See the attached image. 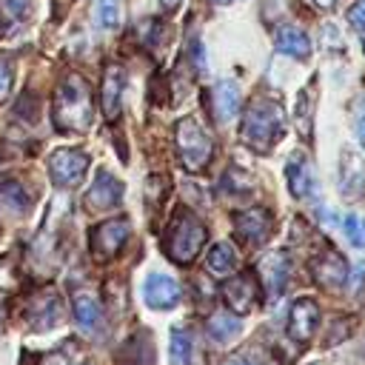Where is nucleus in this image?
<instances>
[{
  "label": "nucleus",
  "mask_w": 365,
  "mask_h": 365,
  "mask_svg": "<svg viewBox=\"0 0 365 365\" xmlns=\"http://www.w3.org/2000/svg\"><path fill=\"white\" fill-rule=\"evenodd\" d=\"M54 125L57 131H68V134H83L91 128L94 120V108H91V94L88 86L80 74H68L57 91H54Z\"/></svg>",
  "instance_id": "f257e3e1"
},
{
  "label": "nucleus",
  "mask_w": 365,
  "mask_h": 365,
  "mask_svg": "<svg viewBox=\"0 0 365 365\" xmlns=\"http://www.w3.org/2000/svg\"><path fill=\"white\" fill-rule=\"evenodd\" d=\"M282 125H285L282 108H279L274 100L259 97V100H254V103L245 108V114H242V143H245L251 151L265 154V151H271V145L279 140Z\"/></svg>",
  "instance_id": "f03ea898"
},
{
  "label": "nucleus",
  "mask_w": 365,
  "mask_h": 365,
  "mask_svg": "<svg viewBox=\"0 0 365 365\" xmlns=\"http://www.w3.org/2000/svg\"><path fill=\"white\" fill-rule=\"evenodd\" d=\"M202 245H205V225H202V220L194 211H188V208L177 211L171 225H168V231H165V240H163L165 254L177 265H188L200 254Z\"/></svg>",
  "instance_id": "7ed1b4c3"
},
{
  "label": "nucleus",
  "mask_w": 365,
  "mask_h": 365,
  "mask_svg": "<svg viewBox=\"0 0 365 365\" xmlns=\"http://www.w3.org/2000/svg\"><path fill=\"white\" fill-rule=\"evenodd\" d=\"M174 143H177V154H180V163L185 171L197 174L208 165L211 160V151H214V143H211V134L200 125L197 117H182L177 120L174 125Z\"/></svg>",
  "instance_id": "20e7f679"
},
{
  "label": "nucleus",
  "mask_w": 365,
  "mask_h": 365,
  "mask_svg": "<svg viewBox=\"0 0 365 365\" xmlns=\"http://www.w3.org/2000/svg\"><path fill=\"white\" fill-rule=\"evenodd\" d=\"M128 234H131V225H128L125 217H114V220H106V222L94 225L91 237H88L94 259H100V262L111 259V257L125 245Z\"/></svg>",
  "instance_id": "39448f33"
},
{
  "label": "nucleus",
  "mask_w": 365,
  "mask_h": 365,
  "mask_svg": "<svg viewBox=\"0 0 365 365\" xmlns=\"http://www.w3.org/2000/svg\"><path fill=\"white\" fill-rule=\"evenodd\" d=\"M86 168H88V157L80 148H57L48 157V174H51L54 185H60V188L77 185L83 180Z\"/></svg>",
  "instance_id": "423d86ee"
},
{
  "label": "nucleus",
  "mask_w": 365,
  "mask_h": 365,
  "mask_svg": "<svg viewBox=\"0 0 365 365\" xmlns=\"http://www.w3.org/2000/svg\"><path fill=\"white\" fill-rule=\"evenodd\" d=\"M288 274H291V262L285 251H268L259 262H257V277L262 282V291L268 299H279L285 285H288Z\"/></svg>",
  "instance_id": "0eeeda50"
},
{
  "label": "nucleus",
  "mask_w": 365,
  "mask_h": 365,
  "mask_svg": "<svg viewBox=\"0 0 365 365\" xmlns=\"http://www.w3.org/2000/svg\"><path fill=\"white\" fill-rule=\"evenodd\" d=\"M271 225H274V220H271V211H265V208H242L234 214V234L242 245H251V248L262 245L268 240Z\"/></svg>",
  "instance_id": "6e6552de"
},
{
  "label": "nucleus",
  "mask_w": 365,
  "mask_h": 365,
  "mask_svg": "<svg viewBox=\"0 0 365 365\" xmlns=\"http://www.w3.org/2000/svg\"><path fill=\"white\" fill-rule=\"evenodd\" d=\"M222 299H225V305L240 317V314H248V311H254L257 308V302H259V285H257V279L251 277V274H237V277H231L225 285H222Z\"/></svg>",
  "instance_id": "1a4fd4ad"
},
{
  "label": "nucleus",
  "mask_w": 365,
  "mask_h": 365,
  "mask_svg": "<svg viewBox=\"0 0 365 365\" xmlns=\"http://www.w3.org/2000/svg\"><path fill=\"white\" fill-rule=\"evenodd\" d=\"M120 200H123V182H120L114 174H108L106 168H100L97 177H94V182H91V188H88L86 197H83L86 208H88V211H108V208H114Z\"/></svg>",
  "instance_id": "9d476101"
},
{
  "label": "nucleus",
  "mask_w": 365,
  "mask_h": 365,
  "mask_svg": "<svg viewBox=\"0 0 365 365\" xmlns=\"http://www.w3.org/2000/svg\"><path fill=\"white\" fill-rule=\"evenodd\" d=\"M143 299L154 311H168L180 302V285L168 274H148L143 282Z\"/></svg>",
  "instance_id": "9b49d317"
},
{
  "label": "nucleus",
  "mask_w": 365,
  "mask_h": 365,
  "mask_svg": "<svg viewBox=\"0 0 365 365\" xmlns=\"http://www.w3.org/2000/svg\"><path fill=\"white\" fill-rule=\"evenodd\" d=\"M362 191H365V160L354 148H345L339 157V194L356 200Z\"/></svg>",
  "instance_id": "f8f14e48"
},
{
  "label": "nucleus",
  "mask_w": 365,
  "mask_h": 365,
  "mask_svg": "<svg viewBox=\"0 0 365 365\" xmlns=\"http://www.w3.org/2000/svg\"><path fill=\"white\" fill-rule=\"evenodd\" d=\"M317 322H319V308H317L314 299L302 297V299H297L291 305V314H288V334H291V339L308 342L314 336V331H317Z\"/></svg>",
  "instance_id": "ddd939ff"
},
{
  "label": "nucleus",
  "mask_w": 365,
  "mask_h": 365,
  "mask_svg": "<svg viewBox=\"0 0 365 365\" xmlns=\"http://www.w3.org/2000/svg\"><path fill=\"white\" fill-rule=\"evenodd\" d=\"M314 279H317L322 288H328V291L342 288V285L348 282V265H345V259H342L334 248H328L325 254H319V257L314 259Z\"/></svg>",
  "instance_id": "4468645a"
},
{
  "label": "nucleus",
  "mask_w": 365,
  "mask_h": 365,
  "mask_svg": "<svg viewBox=\"0 0 365 365\" xmlns=\"http://www.w3.org/2000/svg\"><path fill=\"white\" fill-rule=\"evenodd\" d=\"M26 317H29V325H31V328H37V331H46V328L57 325V322H60V317H63L60 297H57L54 291H43V294H37V297L29 302Z\"/></svg>",
  "instance_id": "2eb2a0df"
},
{
  "label": "nucleus",
  "mask_w": 365,
  "mask_h": 365,
  "mask_svg": "<svg viewBox=\"0 0 365 365\" xmlns=\"http://www.w3.org/2000/svg\"><path fill=\"white\" fill-rule=\"evenodd\" d=\"M285 174H288V188H291V194H294L297 200H308V197L317 194V188H319L317 174H314L311 163H308L302 154H294V157H291Z\"/></svg>",
  "instance_id": "dca6fc26"
},
{
  "label": "nucleus",
  "mask_w": 365,
  "mask_h": 365,
  "mask_svg": "<svg viewBox=\"0 0 365 365\" xmlns=\"http://www.w3.org/2000/svg\"><path fill=\"white\" fill-rule=\"evenodd\" d=\"M240 106H242V97H240V88L237 83L231 80H222L211 88V114L217 123H228L240 114Z\"/></svg>",
  "instance_id": "f3484780"
},
{
  "label": "nucleus",
  "mask_w": 365,
  "mask_h": 365,
  "mask_svg": "<svg viewBox=\"0 0 365 365\" xmlns=\"http://www.w3.org/2000/svg\"><path fill=\"white\" fill-rule=\"evenodd\" d=\"M29 211V191L11 177H0V217L17 220Z\"/></svg>",
  "instance_id": "a211bd4d"
},
{
  "label": "nucleus",
  "mask_w": 365,
  "mask_h": 365,
  "mask_svg": "<svg viewBox=\"0 0 365 365\" xmlns=\"http://www.w3.org/2000/svg\"><path fill=\"white\" fill-rule=\"evenodd\" d=\"M274 46H277V51H282V54H288L294 60H308L311 57V40H308V34L302 29H297V26H288V23L277 29Z\"/></svg>",
  "instance_id": "6ab92c4d"
},
{
  "label": "nucleus",
  "mask_w": 365,
  "mask_h": 365,
  "mask_svg": "<svg viewBox=\"0 0 365 365\" xmlns=\"http://www.w3.org/2000/svg\"><path fill=\"white\" fill-rule=\"evenodd\" d=\"M123 86H125L123 68H120V66H108V68H106V77H103V88H100V106H103V114H106L108 120H114V117L120 114Z\"/></svg>",
  "instance_id": "aec40b11"
},
{
  "label": "nucleus",
  "mask_w": 365,
  "mask_h": 365,
  "mask_svg": "<svg viewBox=\"0 0 365 365\" xmlns=\"http://www.w3.org/2000/svg\"><path fill=\"white\" fill-rule=\"evenodd\" d=\"M242 331L240 319L234 311H214L208 319H205V334L214 339V342H228L234 339L237 334Z\"/></svg>",
  "instance_id": "412c9836"
},
{
  "label": "nucleus",
  "mask_w": 365,
  "mask_h": 365,
  "mask_svg": "<svg viewBox=\"0 0 365 365\" xmlns=\"http://www.w3.org/2000/svg\"><path fill=\"white\" fill-rule=\"evenodd\" d=\"M74 319H77V325L83 331H94L100 325L103 308H100V302H97L94 294H86V291L74 294Z\"/></svg>",
  "instance_id": "4be33fe9"
},
{
  "label": "nucleus",
  "mask_w": 365,
  "mask_h": 365,
  "mask_svg": "<svg viewBox=\"0 0 365 365\" xmlns=\"http://www.w3.org/2000/svg\"><path fill=\"white\" fill-rule=\"evenodd\" d=\"M29 9H31V0H0V34L17 31Z\"/></svg>",
  "instance_id": "5701e85b"
},
{
  "label": "nucleus",
  "mask_w": 365,
  "mask_h": 365,
  "mask_svg": "<svg viewBox=\"0 0 365 365\" xmlns=\"http://www.w3.org/2000/svg\"><path fill=\"white\" fill-rule=\"evenodd\" d=\"M168 356H171V365H194V339H191V334L185 328H174L171 331Z\"/></svg>",
  "instance_id": "b1692460"
},
{
  "label": "nucleus",
  "mask_w": 365,
  "mask_h": 365,
  "mask_svg": "<svg viewBox=\"0 0 365 365\" xmlns=\"http://www.w3.org/2000/svg\"><path fill=\"white\" fill-rule=\"evenodd\" d=\"M205 262H208L211 274H217V277H228V274L237 268V254H234V248H231L228 242H217V245L208 251Z\"/></svg>",
  "instance_id": "393cba45"
},
{
  "label": "nucleus",
  "mask_w": 365,
  "mask_h": 365,
  "mask_svg": "<svg viewBox=\"0 0 365 365\" xmlns=\"http://www.w3.org/2000/svg\"><path fill=\"white\" fill-rule=\"evenodd\" d=\"M311 106H314V94H311V86H305V88L299 91V97H297V114H294L302 140H311V123H314V117H311Z\"/></svg>",
  "instance_id": "a878e982"
},
{
  "label": "nucleus",
  "mask_w": 365,
  "mask_h": 365,
  "mask_svg": "<svg viewBox=\"0 0 365 365\" xmlns=\"http://www.w3.org/2000/svg\"><path fill=\"white\" fill-rule=\"evenodd\" d=\"M97 26L100 29H117L120 26V0H97Z\"/></svg>",
  "instance_id": "bb28decb"
},
{
  "label": "nucleus",
  "mask_w": 365,
  "mask_h": 365,
  "mask_svg": "<svg viewBox=\"0 0 365 365\" xmlns=\"http://www.w3.org/2000/svg\"><path fill=\"white\" fill-rule=\"evenodd\" d=\"M342 228H345V237L351 240V245L365 248V217L362 214H348Z\"/></svg>",
  "instance_id": "cd10ccee"
},
{
  "label": "nucleus",
  "mask_w": 365,
  "mask_h": 365,
  "mask_svg": "<svg viewBox=\"0 0 365 365\" xmlns=\"http://www.w3.org/2000/svg\"><path fill=\"white\" fill-rule=\"evenodd\" d=\"M11 83H14V66L9 54H0V100H6L11 94Z\"/></svg>",
  "instance_id": "c85d7f7f"
},
{
  "label": "nucleus",
  "mask_w": 365,
  "mask_h": 365,
  "mask_svg": "<svg viewBox=\"0 0 365 365\" xmlns=\"http://www.w3.org/2000/svg\"><path fill=\"white\" fill-rule=\"evenodd\" d=\"M348 23H351V29L365 31V0H356V3L348 9Z\"/></svg>",
  "instance_id": "c756f323"
},
{
  "label": "nucleus",
  "mask_w": 365,
  "mask_h": 365,
  "mask_svg": "<svg viewBox=\"0 0 365 365\" xmlns=\"http://www.w3.org/2000/svg\"><path fill=\"white\" fill-rule=\"evenodd\" d=\"M356 137H359V145L365 148V114H359L356 120Z\"/></svg>",
  "instance_id": "7c9ffc66"
},
{
  "label": "nucleus",
  "mask_w": 365,
  "mask_h": 365,
  "mask_svg": "<svg viewBox=\"0 0 365 365\" xmlns=\"http://www.w3.org/2000/svg\"><path fill=\"white\" fill-rule=\"evenodd\" d=\"M222 365H254L248 356H231V359H225Z\"/></svg>",
  "instance_id": "2f4dec72"
},
{
  "label": "nucleus",
  "mask_w": 365,
  "mask_h": 365,
  "mask_svg": "<svg viewBox=\"0 0 365 365\" xmlns=\"http://www.w3.org/2000/svg\"><path fill=\"white\" fill-rule=\"evenodd\" d=\"M311 3H314L317 9H334V3H336V0H311Z\"/></svg>",
  "instance_id": "473e14b6"
},
{
  "label": "nucleus",
  "mask_w": 365,
  "mask_h": 365,
  "mask_svg": "<svg viewBox=\"0 0 365 365\" xmlns=\"http://www.w3.org/2000/svg\"><path fill=\"white\" fill-rule=\"evenodd\" d=\"M160 3H163L165 9H177V6H180V0H160Z\"/></svg>",
  "instance_id": "72a5a7b5"
},
{
  "label": "nucleus",
  "mask_w": 365,
  "mask_h": 365,
  "mask_svg": "<svg viewBox=\"0 0 365 365\" xmlns=\"http://www.w3.org/2000/svg\"><path fill=\"white\" fill-rule=\"evenodd\" d=\"M211 3H217V6H225V3H237V0H211Z\"/></svg>",
  "instance_id": "f704fd0d"
}]
</instances>
